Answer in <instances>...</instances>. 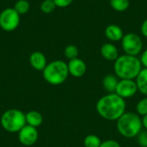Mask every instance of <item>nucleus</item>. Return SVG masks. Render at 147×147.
I'll list each match as a JSON object with an SVG mask.
<instances>
[{
  "instance_id": "nucleus-6",
  "label": "nucleus",
  "mask_w": 147,
  "mask_h": 147,
  "mask_svg": "<svg viewBox=\"0 0 147 147\" xmlns=\"http://www.w3.org/2000/svg\"><path fill=\"white\" fill-rule=\"evenodd\" d=\"M121 41V47L125 54L136 56L140 55L143 50V40L138 34L127 33L124 34Z\"/></svg>"
},
{
  "instance_id": "nucleus-21",
  "label": "nucleus",
  "mask_w": 147,
  "mask_h": 147,
  "mask_svg": "<svg viewBox=\"0 0 147 147\" xmlns=\"http://www.w3.org/2000/svg\"><path fill=\"white\" fill-rule=\"evenodd\" d=\"M40 9L44 14H51L56 9V5L53 0H43Z\"/></svg>"
},
{
  "instance_id": "nucleus-5",
  "label": "nucleus",
  "mask_w": 147,
  "mask_h": 147,
  "mask_svg": "<svg viewBox=\"0 0 147 147\" xmlns=\"http://www.w3.org/2000/svg\"><path fill=\"white\" fill-rule=\"evenodd\" d=\"M0 123L2 127L8 133H18L25 125V114L16 109H10L4 111L1 116Z\"/></svg>"
},
{
  "instance_id": "nucleus-17",
  "label": "nucleus",
  "mask_w": 147,
  "mask_h": 147,
  "mask_svg": "<svg viewBox=\"0 0 147 147\" xmlns=\"http://www.w3.org/2000/svg\"><path fill=\"white\" fill-rule=\"evenodd\" d=\"M111 8L117 12H124L130 6L129 0H109Z\"/></svg>"
},
{
  "instance_id": "nucleus-10",
  "label": "nucleus",
  "mask_w": 147,
  "mask_h": 147,
  "mask_svg": "<svg viewBox=\"0 0 147 147\" xmlns=\"http://www.w3.org/2000/svg\"><path fill=\"white\" fill-rule=\"evenodd\" d=\"M67 66L69 75L74 78H82L87 71V65L85 62L79 58L69 60Z\"/></svg>"
},
{
  "instance_id": "nucleus-24",
  "label": "nucleus",
  "mask_w": 147,
  "mask_h": 147,
  "mask_svg": "<svg viewBox=\"0 0 147 147\" xmlns=\"http://www.w3.org/2000/svg\"><path fill=\"white\" fill-rule=\"evenodd\" d=\"M53 1L54 2L56 7L62 8V9L70 6L73 2V0H53Z\"/></svg>"
},
{
  "instance_id": "nucleus-13",
  "label": "nucleus",
  "mask_w": 147,
  "mask_h": 147,
  "mask_svg": "<svg viewBox=\"0 0 147 147\" xmlns=\"http://www.w3.org/2000/svg\"><path fill=\"white\" fill-rule=\"evenodd\" d=\"M106 38L111 42H117L122 40L124 33L122 28L117 24H109L106 27L104 31Z\"/></svg>"
},
{
  "instance_id": "nucleus-7",
  "label": "nucleus",
  "mask_w": 147,
  "mask_h": 147,
  "mask_svg": "<svg viewBox=\"0 0 147 147\" xmlns=\"http://www.w3.org/2000/svg\"><path fill=\"white\" fill-rule=\"evenodd\" d=\"M21 16L14 8H6L0 13V28L6 32L14 31L18 28Z\"/></svg>"
},
{
  "instance_id": "nucleus-1",
  "label": "nucleus",
  "mask_w": 147,
  "mask_h": 147,
  "mask_svg": "<svg viewBox=\"0 0 147 147\" xmlns=\"http://www.w3.org/2000/svg\"><path fill=\"white\" fill-rule=\"evenodd\" d=\"M126 100L115 93H108L102 96L96 102L97 114L103 119L114 121H117L126 111Z\"/></svg>"
},
{
  "instance_id": "nucleus-2",
  "label": "nucleus",
  "mask_w": 147,
  "mask_h": 147,
  "mask_svg": "<svg viewBox=\"0 0 147 147\" xmlns=\"http://www.w3.org/2000/svg\"><path fill=\"white\" fill-rule=\"evenodd\" d=\"M141 70L142 65L140 59L136 56L122 54L114 63L115 74L120 79L135 80Z\"/></svg>"
},
{
  "instance_id": "nucleus-19",
  "label": "nucleus",
  "mask_w": 147,
  "mask_h": 147,
  "mask_svg": "<svg viewBox=\"0 0 147 147\" xmlns=\"http://www.w3.org/2000/svg\"><path fill=\"white\" fill-rule=\"evenodd\" d=\"M13 8L20 16H22L28 12L30 9V4L28 0H17Z\"/></svg>"
},
{
  "instance_id": "nucleus-16",
  "label": "nucleus",
  "mask_w": 147,
  "mask_h": 147,
  "mask_svg": "<svg viewBox=\"0 0 147 147\" xmlns=\"http://www.w3.org/2000/svg\"><path fill=\"white\" fill-rule=\"evenodd\" d=\"M139 91L147 96V68H142L135 79Z\"/></svg>"
},
{
  "instance_id": "nucleus-11",
  "label": "nucleus",
  "mask_w": 147,
  "mask_h": 147,
  "mask_svg": "<svg viewBox=\"0 0 147 147\" xmlns=\"http://www.w3.org/2000/svg\"><path fill=\"white\" fill-rule=\"evenodd\" d=\"M100 53H101L102 57L108 61L115 62L120 56L119 50L116 47V46L113 44V42L104 43L100 48Z\"/></svg>"
},
{
  "instance_id": "nucleus-25",
  "label": "nucleus",
  "mask_w": 147,
  "mask_h": 147,
  "mask_svg": "<svg viewBox=\"0 0 147 147\" xmlns=\"http://www.w3.org/2000/svg\"><path fill=\"white\" fill-rule=\"evenodd\" d=\"M100 147H121L120 143L115 140H107L102 142Z\"/></svg>"
},
{
  "instance_id": "nucleus-23",
  "label": "nucleus",
  "mask_w": 147,
  "mask_h": 147,
  "mask_svg": "<svg viewBox=\"0 0 147 147\" xmlns=\"http://www.w3.org/2000/svg\"><path fill=\"white\" fill-rule=\"evenodd\" d=\"M137 138V143L140 147H147V131H141Z\"/></svg>"
},
{
  "instance_id": "nucleus-27",
  "label": "nucleus",
  "mask_w": 147,
  "mask_h": 147,
  "mask_svg": "<svg viewBox=\"0 0 147 147\" xmlns=\"http://www.w3.org/2000/svg\"><path fill=\"white\" fill-rule=\"evenodd\" d=\"M140 31L143 36L147 38V18L142 22L141 27H140Z\"/></svg>"
},
{
  "instance_id": "nucleus-12",
  "label": "nucleus",
  "mask_w": 147,
  "mask_h": 147,
  "mask_svg": "<svg viewBox=\"0 0 147 147\" xmlns=\"http://www.w3.org/2000/svg\"><path fill=\"white\" fill-rule=\"evenodd\" d=\"M29 64L32 68L36 71H42L47 65V60L44 53L41 52L36 51L30 54L29 56Z\"/></svg>"
},
{
  "instance_id": "nucleus-9",
  "label": "nucleus",
  "mask_w": 147,
  "mask_h": 147,
  "mask_svg": "<svg viewBox=\"0 0 147 147\" xmlns=\"http://www.w3.org/2000/svg\"><path fill=\"white\" fill-rule=\"evenodd\" d=\"M18 140L19 142L25 146H31L34 145L39 138V133L37 128L25 125L18 133Z\"/></svg>"
},
{
  "instance_id": "nucleus-15",
  "label": "nucleus",
  "mask_w": 147,
  "mask_h": 147,
  "mask_svg": "<svg viewBox=\"0 0 147 147\" xmlns=\"http://www.w3.org/2000/svg\"><path fill=\"white\" fill-rule=\"evenodd\" d=\"M119 79L115 75L109 74L102 78V87L108 93H115Z\"/></svg>"
},
{
  "instance_id": "nucleus-20",
  "label": "nucleus",
  "mask_w": 147,
  "mask_h": 147,
  "mask_svg": "<svg viewBox=\"0 0 147 147\" xmlns=\"http://www.w3.org/2000/svg\"><path fill=\"white\" fill-rule=\"evenodd\" d=\"M78 48L75 45H68L64 50V54L65 58L69 60L78 58Z\"/></svg>"
},
{
  "instance_id": "nucleus-4",
  "label": "nucleus",
  "mask_w": 147,
  "mask_h": 147,
  "mask_svg": "<svg viewBox=\"0 0 147 147\" xmlns=\"http://www.w3.org/2000/svg\"><path fill=\"white\" fill-rule=\"evenodd\" d=\"M69 71L67 63L63 60H53L47 63L42 71L44 80L51 85H60L68 78Z\"/></svg>"
},
{
  "instance_id": "nucleus-3",
  "label": "nucleus",
  "mask_w": 147,
  "mask_h": 147,
  "mask_svg": "<svg viewBox=\"0 0 147 147\" xmlns=\"http://www.w3.org/2000/svg\"><path fill=\"white\" fill-rule=\"evenodd\" d=\"M116 127L119 134L127 139H133L142 131V119L137 113L125 112L117 121Z\"/></svg>"
},
{
  "instance_id": "nucleus-8",
  "label": "nucleus",
  "mask_w": 147,
  "mask_h": 147,
  "mask_svg": "<svg viewBox=\"0 0 147 147\" xmlns=\"http://www.w3.org/2000/svg\"><path fill=\"white\" fill-rule=\"evenodd\" d=\"M139 91L136 81L134 79H120L115 90V94L123 99H128Z\"/></svg>"
},
{
  "instance_id": "nucleus-26",
  "label": "nucleus",
  "mask_w": 147,
  "mask_h": 147,
  "mask_svg": "<svg viewBox=\"0 0 147 147\" xmlns=\"http://www.w3.org/2000/svg\"><path fill=\"white\" fill-rule=\"evenodd\" d=\"M140 59L142 67L147 68V49H146L144 52L141 53V55H140Z\"/></svg>"
},
{
  "instance_id": "nucleus-28",
  "label": "nucleus",
  "mask_w": 147,
  "mask_h": 147,
  "mask_svg": "<svg viewBox=\"0 0 147 147\" xmlns=\"http://www.w3.org/2000/svg\"><path fill=\"white\" fill-rule=\"evenodd\" d=\"M142 124H143V127H145V129L147 131V115L143 116L142 118Z\"/></svg>"
},
{
  "instance_id": "nucleus-18",
  "label": "nucleus",
  "mask_w": 147,
  "mask_h": 147,
  "mask_svg": "<svg viewBox=\"0 0 147 147\" xmlns=\"http://www.w3.org/2000/svg\"><path fill=\"white\" fill-rule=\"evenodd\" d=\"M101 139L96 134H89L84 140V147H100L102 144Z\"/></svg>"
},
{
  "instance_id": "nucleus-22",
  "label": "nucleus",
  "mask_w": 147,
  "mask_h": 147,
  "mask_svg": "<svg viewBox=\"0 0 147 147\" xmlns=\"http://www.w3.org/2000/svg\"><path fill=\"white\" fill-rule=\"evenodd\" d=\"M136 113L140 116H145L147 115V96L142 98L136 104Z\"/></svg>"
},
{
  "instance_id": "nucleus-14",
  "label": "nucleus",
  "mask_w": 147,
  "mask_h": 147,
  "mask_svg": "<svg viewBox=\"0 0 147 147\" xmlns=\"http://www.w3.org/2000/svg\"><path fill=\"white\" fill-rule=\"evenodd\" d=\"M26 118V124L31 127H34L35 128H38L40 127V125L43 122V116L42 115L36 110H31L28 111L27 114H25Z\"/></svg>"
}]
</instances>
